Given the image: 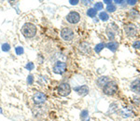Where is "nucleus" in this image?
Segmentation results:
<instances>
[{
	"label": "nucleus",
	"mask_w": 140,
	"mask_h": 121,
	"mask_svg": "<svg viewBox=\"0 0 140 121\" xmlns=\"http://www.w3.org/2000/svg\"><path fill=\"white\" fill-rule=\"evenodd\" d=\"M83 3L85 4V5H87V4H90V3H91V1H83Z\"/></svg>",
	"instance_id": "c756f323"
},
{
	"label": "nucleus",
	"mask_w": 140,
	"mask_h": 121,
	"mask_svg": "<svg viewBox=\"0 0 140 121\" xmlns=\"http://www.w3.org/2000/svg\"><path fill=\"white\" fill-rule=\"evenodd\" d=\"M96 14H97V10H95V9H89L87 10V15H88L89 17L94 18L96 16Z\"/></svg>",
	"instance_id": "2eb2a0df"
},
{
	"label": "nucleus",
	"mask_w": 140,
	"mask_h": 121,
	"mask_svg": "<svg viewBox=\"0 0 140 121\" xmlns=\"http://www.w3.org/2000/svg\"><path fill=\"white\" fill-rule=\"evenodd\" d=\"M118 30H119V28H118V26L115 23H111V24H109L107 26V28H106V35H107L109 39H113L115 37L116 32H117Z\"/></svg>",
	"instance_id": "0eeeda50"
},
{
	"label": "nucleus",
	"mask_w": 140,
	"mask_h": 121,
	"mask_svg": "<svg viewBox=\"0 0 140 121\" xmlns=\"http://www.w3.org/2000/svg\"><path fill=\"white\" fill-rule=\"evenodd\" d=\"M75 90H76L80 96H85V95H87L89 92V88L86 86V85H83V86H81V87L76 88Z\"/></svg>",
	"instance_id": "9b49d317"
},
{
	"label": "nucleus",
	"mask_w": 140,
	"mask_h": 121,
	"mask_svg": "<svg viewBox=\"0 0 140 121\" xmlns=\"http://www.w3.org/2000/svg\"><path fill=\"white\" fill-rule=\"evenodd\" d=\"M105 44L104 43H99V44H97L96 46H95V52L96 53H100V51L102 50V49L105 48Z\"/></svg>",
	"instance_id": "f3484780"
},
{
	"label": "nucleus",
	"mask_w": 140,
	"mask_h": 121,
	"mask_svg": "<svg viewBox=\"0 0 140 121\" xmlns=\"http://www.w3.org/2000/svg\"><path fill=\"white\" fill-rule=\"evenodd\" d=\"M118 85L115 81H109L103 87V91L106 95H113L117 92Z\"/></svg>",
	"instance_id": "f03ea898"
},
{
	"label": "nucleus",
	"mask_w": 140,
	"mask_h": 121,
	"mask_svg": "<svg viewBox=\"0 0 140 121\" xmlns=\"http://www.w3.org/2000/svg\"><path fill=\"white\" fill-rule=\"evenodd\" d=\"M115 3L116 4H121V3H124V1H121V0H119V1H118V0H116V1H115Z\"/></svg>",
	"instance_id": "c85d7f7f"
},
{
	"label": "nucleus",
	"mask_w": 140,
	"mask_h": 121,
	"mask_svg": "<svg viewBox=\"0 0 140 121\" xmlns=\"http://www.w3.org/2000/svg\"><path fill=\"white\" fill-rule=\"evenodd\" d=\"M127 3L129 4V5H135V4L137 3L136 0H134V1H131V0H129V1H127Z\"/></svg>",
	"instance_id": "a878e982"
},
{
	"label": "nucleus",
	"mask_w": 140,
	"mask_h": 121,
	"mask_svg": "<svg viewBox=\"0 0 140 121\" xmlns=\"http://www.w3.org/2000/svg\"><path fill=\"white\" fill-rule=\"evenodd\" d=\"M46 99H47V97L43 92H37L35 93L34 96H33V101H34L35 104H43L46 101Z\"/></svg>",
	"instance_id": "1a4fd4ad"
},
{
	"label": "nucleus",
	"mask_w": 140,
	"mask_h": 121,
	"mask_svg": "<svg viewBox=\"0 0 140 121\" xmlns=\"http://www.w3.org/2000/svg\"><path fill=\"white\" fill-rule=\"evenodd\" d=\"M116 9H117V8H116V5H114V4L107 5V7H106V10L108 12H114Z\"/></svg>",
	"instance_id": "a211bd4d"
},
{
	"label": "nucleus",
	"mask_w": 140,
	"mask_h": 121,
	"mask_svg": "<svg viewBox=\"0 0 140 121\" xmlns=\"http://www.w3.org/2000/svg\"><path fill=\"white\" fill-rule=\"evenodd\" d=\"M80 20V15L77 11H71L67 16H66V21L70 23H77Z\"/></svg>",
	"instance_id": "39448f33"
},
{
	"label": "nucleus",
	"mask_w": 140,
	"mask_h": 121,
	"mask_svg": "<svg viewBox=\"0 0 140 121\" xmlns=\"http://www.w3.org/2000/svg\"><path fill=\"white\" fill-rule=\"evenodd\" d=\"M22 34H23L25 37L27 38H32L34 37L36 34H37V27L35 24L33 23H25L24 25H23L22 27Z\"/></svg>",
	"instance_id": "f257e3e1"
},
{
	"label": "nucleus",
	"mask_w": 140,
	"mask_h": 121,
	"mask_svg": "<svg viewBox=\"0 0 140 121\" xmlns=\"http://www.w3.org/2000/svg\"><path fill=\"white\" fill-rule=\"evenodd\" d=\"M66 64L64 62H57L53 66V72L59 75H62L66 72Z\"/></svg>",
	"instance_id": "423d86ee"
},
{
	"label": "nucleus",
	"mask_w": 140,
	"mask_h": 121,
	"mask_svg": "<svg viewBox=\"0 0 140 121\" xmlns=\"http://www.w3.org/2000/svg\"><path fill=\"white\" fill-rule=\"evenodd\" d=\"M33 82H34V77H33V75H29L28 76H27V83H28L29 85H32Z\"/></svg>",
	"instance_id": "5701e85b"
},
{
	"label": "nucleus",
	"mask_w": 140,
	"mask_h": 121,
	"mask_svg": "<svg viewBox=\"0 0 140 121\" xmlns=\"http://www.w3.org/2000/svg\"><path fill=\"white\" fill-rule=\"evenodd\" d=\"M104 3H106L107 5H110V4H112V2L111 1H109V0H105V1H104Z\"/></svg>",
	"instance_id": "cd10ccee"
},
{
	"label": "nucleus",
	"mask_w": 140,
	"mask_h": 121,
	"mask_svg": "<svg viewBox=\"0 0 140 121\" xmlns=\"http://www.w3.org/2000/svg\"><path fill=\"white\" fill-rule=\"evenodd\" d=\"M71 92V88H70V85L67 83H62L59 85L58 87V93L60 94L61 96H67L69 95V93Z\"/></svg>",
	"instance_id": "7ed1b4c3"
},
{
	"label": "nucleus",
	"mask_w": 140,
	"mask_h": 121,
	"mask_svg": "<svg viewBox=\"0 0 140 121\" xmlns=\"http://www.w3.org/2000/svg\"><path fill=\"white\" fill-rule=\"evenodd\" d=\"M99 18H100L101 21H103V22H106V21L108 20L109 16H108V14H107L106 12L103 11V12H101L100 14H99Z\"/></svg>",
	"instance_id": "dca6fc26"
},
{
	"label": "nucleus",
	"mask_w": 140,
	"mask_h": 121,
	"mask_svg": "<svg viewBox=\"0 0 140 121\" xmlns=\"http://www.w3.org/2000/svg\"><path fill=\"white\" fill-rule=\"evenodd\" d=\"M61 36H62L64 40L70 41L74 37V32L70 28H64L62 30V32H61Z\"/></svg>",
	"instance_id": "20e7f679"
},
{
	"label": "nucleus",
	"mask_w": 140,
	"mask_h": 121,
	"mask_svg": "<svg viewBox=\"0 0 140 121\" xmlns=\"http://www.w3.org/2000/svg\"><path fill=\"white\" fill-rule=\"evenodd\" d=\"M9 49H10V46H9V44H3V45H2V50H3V51L7 52L9 51Z\"/></svg>",
	"instance_id": "412c9836"
},
{
	"label": "nucleus",
	"mask_w": 140,
	"mask_h": 121,
	"mask_svg": "<svg viewBox=\"0 0 140 121\" xmlns=\"http://www.w3.org/2000/svg\"><path fill=\"white\" fill-rule=\"evenodd\" d=\"M109 82L108 76H101L97 79V84L99 87H104L106 83Z\"/></svg>",
	"instance_id": "4468645a"
},
{
	"label": "nucleus",
	"mask_w": 140,
	"mask_h": 121,
	"mask_svg": "<svg viewBox=\"0 0 140 121\" xmlns=\"http://www.w3.org/2000/svg\"><path fill=\"white\" fill-rule=\"evenodd\" d=\"M106 47L108 49H110L111 51L115 52L118 49V48H119V44L116 41H111V42H108L107 44H106Z\"/></svg>",
	"instance_id": "f8f14e48"
},
{
	"label": "nucleus",
	"mask_w": 140,
	"mask_h": 121,
	"mask_svg": "<svg viewBox=\"0 0 140 121\" xmlns=\"http://www.w3.org/2000/svg\"><path fill=\"white\" fill-rule=\"evenodd\" d=\"M16 53L17 55H22L23 53V47H17L16 48Z\"/></svg>",
	"instance_id": "4be33fe9"
},
{
	"label": "nucleus",
	"mask_w": 140,
	"mask_h": 121,
	"mask_svg": "<svg viewBox=\"0 0 140 121\" xmlns=\"http://www.w3.org/2000/svg\"><path fill=\"white\" fill-rule=\"evenodd\" d=\"M95 10H102V9H103V3H102V2H97V3H95Z\"/></svg>",
	"instance_id": "aec40b11"
},
{
	"label": "nucleus",
	"mask_w": 140,
	"mask_h": 121,
	"mask_svg": "<svg viewBox=\"0 0 140 121\" xmlns=\"http://www.w3.org/2000/svg\"><path fill=\"white\" fill-rule=\"evenodd\" d=\"M131 89L134 92L140 94V79H135L131 84Z\"/></svg>",
	"instance_id": "9d476101"
},
{
	"label": "nucleus",
	"mask_w": 140,
	"mask_h": 121,
	"mask_svg": "<svg viewBox=\"0 0 140 121\" xmlns=\"http://www.w3.org/2000/svg\"><path fill=\"white\" fill-rule=\"evenodd\" d=\"M129 16H130V18H134V19L138 16V12H137L136 9H131L130 12H129Z\"/></svg>",
	"instance_id": "6ab92c4d"
},
{
	"label": "nucleus",
	"mask_w": 140,
	"mask_h": 121,
	"mask_svg": "<svg viewBox=\"0 0 140 121\" xmlns=\"http://www.w3.org/2000/svg\"><path fill=\"white\" fill-rule=\"evenodd\" d=\"M26 69L29 70V71H31V70L34 69V64L33 63H28V64H26Z\"/></svg>",
	"instance_id": "b1692460"
},
{
	"label": "nucleus",
	"mask_w": 140,
	"mask_h": 121,
	"mask_svg": "<svg viewBox=\"0 0 140 121\" xmlns=\"http://www.w3.org/2000/svg\"><path fill=\"white\" fill-rule=\"evenodd\" d=\"M124 31L128 36H134L136 34V27L133 23H128L124 25Z\"/></svg>",
	"instance_id": "6e6552de"
},
{
	"label": "nucleus",
	"mask_w": 140,
	"mask_h": 121,
	"mask_svg": "<svg viewBox=\"0 0 140 121\" xmlns=\"http://www.w3.org/2000/svg\"><path fill=\"white\" fill-rule=\"evenodd\" d=\"M80 51L83 52V53H91V49H90V45L88 43H82L80 46Z\"/></svg>",
	"instance_id": "ddd939ff"
},
{
	"label": "nucleus",
	"mask_w": 140,
	"mask_h": 121,
	"mask_svg": "<svg viewBox=\"0 0 140 121\" xmlns=\"http://www.w3.org/2000/svg\"><path fill=\"white\" fill-rule=\"evenodd\" d=\"M133 47H134V49H140V41L138 40H135L133 43Z\"/></svg>",
	"instance_id": "393cba45"
},
{
	"label": "nucleus",
	"mask_w": 140,
	"mask_h": 121,
	"mask_svg": "<svg viewBox=\"0 0 140 121\" xmlns=\"http://www.w3.org/2000/svg\"><path fill=\"white\" fill-rule=\"evenodd\" d=\"M77 3H79V1H77V0H75V1H70V4H71V5H77Z\"/></svg>",
	"instance_id": "bb28decb"
}]
</instances>
